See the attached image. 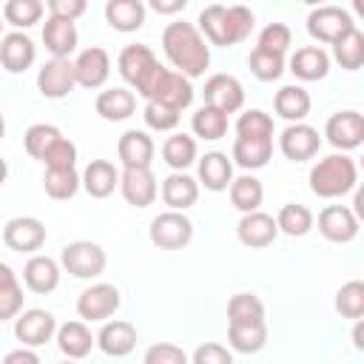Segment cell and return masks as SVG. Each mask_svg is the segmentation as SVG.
Masks as SVG:
<instances>
[{
  "label": "cell",
  "mask_w": 364,
  "mask_h": 364,
  "mask_svg": "<svg viewBox=\"0 0 364 364\" xmlns=\"http://www.w3.org/2000/svg\"><path fill=\"white\" fill-rule=\"evenodd\" d=\"M43 11H46V6L40 0H6L3 20L9 26H14L17 31H26L43 20Z\"/></svg>",
  "instance_id": "40"
},
{
  "label": "cell",
  "mask_w": 364,
  "mask_h": 364,
  "mask_svg": "<svg viewBox=\"0 0 364 364\" xmlns=\"http://www.w3.org/2000/svg\"><path fill=\"white\" fill-rule=\"evenodd\" d=\"M54 338H57L60 353H63L68 361L85 358V355L94 350V344H97V338L91 336V330H88L85 321H65V324H60L57 333H54Z\"/></svg>",
  "instance_id": "30"
},
{
  "label": "cell",
  "mask_w": 364,
  "mask_h": 364,
  "mask_svg": "<svg viewBox=\"0 0 364 364\" xmlns=\"http://www.w3.org/2000/svg\"><path fill=\"white\" fill-rule=\"evenodd\" d=\"M63 364H74V361H63Z\"/></svg>",
  "instance_id": "61"
},
{
  "label": "cell",
  "mask_w": 364,
  "mask_h": 364,
  "mask_svg": "<svg viewBox=\"0 0 364 364\" xmlns=\"http://www.w3.org/2000/svg\"><path fill=\"white\" fill-rule=\"evenodd\" d=\"M0 34H3V20H0Z\"/></svg>",
  "instance_id": "60"
},
{
  "label": "cell",
  "mask_w": 364,
  "mask_h": 364,
  "mask_svg": "<svg viewBox=\"0 0 364 364\" xmlns=\"http://www.w3.org/2000/svg\"><path fill=\"white\" fill-rule=\"evenodd\" d=\"M253 11L247 6H222V3H210L199 11V20L193 23L199 28V34L205 37L208 46H236L242 40L250 37L253 31Z\"/></svg>",
  "instance_id": "2"
},
{
  "label": "cell",
  "mask_w": 364,
  "mask_h": 364,
  "mask_svg": "<svg viewBox=\"0 0 364 364\" xmlns=\"http://www.w3.org/2000/svg\"><path fill=\"white\" fill-rule=\"evenodd\" d=\"M142 117H145V125H148L151 131L168 134V131H173V128L179 125V117H182V114L173 111V108H165V105H159V102H145Z\"/></svg>",
  "instance_id": "49"
},
{
  "label": "cell",
  "mask_w": 364,
  "mask_h": 364,
  "mask_svg": "<svg viewBox=\"0 0 364 364\" xmlns=\"http://www.w3.org/2000/svg\"><path fill=\"white\" fill-rule=\"evenodd\" d=\"M117 68H119V77L131 85V91H136L139 97H145L148 88H151V82H154V77L159 74L162 65H159L156 54L151 51V46H145V43H131V46H125V48L119 51Z\"/></svg>",
  "instance_id": "4"
},
{
  "label": "cell",
  "mask_w": 364,
  "mask_h": 364,
  "mask_svg": "<svg viewBox=\"0 0 364 364\" xmlns=\"http://www.w3.org/2000/svg\"><path fill=\"white\" fill-rule=\"evenodd\" d=\"M236 136L239 139H273V117L262 108H247L236 119Z\"/></svg>",
  "instance_id": "42"
},
{
  "label": "cell",
  "mask_w": 364,
  "mask_h": 364,
  "mask_svg": "<svg viewBox=\"0 0 364 364\" xmlns=\"http://www.w3.org/2000/svg\"><path fill=\"white\" fill-rule=\"evenodd\" d=\"M264 301L256 293H236L228 301V324H262Z\"/></svg>",
  "instance_id": "38"
},
{
  "label": "cell",
  "mask_w": 364,
  "mask_h": 364,
  "mask_svg": "<svg viewBox=\"0 0 364 364\" xmlns=\"http://www.w3.org/2000/svg\"><path fill=\"white\" fill-rule=\"evenodd\" d=\"M236 236L245 247H253V250H262L267 245L276 242L279 236V228H276V219L264 210H253V213H242V219L236 222Z\"/></svg>",
  "instance_id": "20"
},
{
  "label": "cell",
  "mask_w": 364,
  "mask_h": 364,
  "mask_svg": "<svg viewBox=\"0 0 364 364\" xmlns=\"http://www.w3.org/2000/svg\"><path fill=\"white\" fill-rule=\"evenodd\" d=\"M228 193H230V205H233L239 213H253V210H259L262 202H264V185H262V179L253 176V173L233 176Z\"/></svg>",
  "instance_id": "33"
},
{
  "label": "cell",
  "mask_w": 364,
  "mask_h": 364,
  "mask_svg": "<svg viewBox=\"0 0 364 364\" xmlns=\"http://www.w3.org/2000/svg\"><path fill=\"white\" fill-rule=\"evenodd\" d=\"M290 74L301 82H316V80H324L330 74V54L321 48V46H301L293 51L290 63H287Z\"/></svg>",
  "instance_id": "24"
},
{
  "label": "cell",
  "mask_w": 364,
  "mask_h": 364,
  "mask_svg": "<svg viewBox=\"0 0 364 364\" xmlns=\"http://www.w3.org/2000/svg\"><path fill=\"white\" fill-rule=\"evenodd\" d=\"M6 179H9V162L0 156V185H6Z\"/></svg>",
  "instance_id": "58"
},
{
  "label": "cell",
  "mask_w": 364,
  "mask_h": 364,
  "mask_svg": "<svg viewBox=\"0 0 364 364\" xmlns=\"http://www.w3.org/2000/svg\"><path fill=\"white\" fill-rule=\"evenodd\" d=\"M54 333H57V318L43 307L23 310L14 318V338L28 350L31 347H43L46 341L54 338Z\"/></svg>",
  "instance_id": "11"
},
{
  "label": "cell",
  "mask_w": 364,
  "mask_h": 364,
  "mask_svg": "<svg viewBox=\"0 0 364 364\" xmlns=\"http://www.w3.org/2000/svg\"><path fill=\"white\" fill-rule=\"evenodd\" d=\"M3 242L14 253H37L46 245V225L37 216H14L3 228Z\"/></svg>",
  "instance_id": "13"
},
{
  "label": "cell",
  "mask_w": 364,
  "mask_h": 364,
  "mask_svg": "<svg viewBox=\"0 0 364 364\" xmlns=\"http://www.w3.org/2000/svg\"><path fill=\"white\" fill-rule=\"evenodd\" d=\"M196 173H199L196 182L205 185V191L219 193V191H228L233 182V162L222 151H208L205 156L196 159Z\"/></svg>",
  "instance_id": "23"
},
{
  "label": "cell",
  "mask_w": 364,
  "mask_h": 364,
  "mask_svg": "<svg viewBox=\"0 0 364 364\" xmlns=\"http://www.w3.org/2000/svg\"><path fill=\"white\" fill-rule=\"evenodd\" d=\"M324 136L333 148H338L341 154L355 151L364 142V117L358 111H336L327 122H324Z\"/></svg>",
  "instance_id": "12"
},
{
  "label": "cell",
  "mask_w": 364,
  "mask_h": 364,
  "mask_svg": "<svg viewBox=\"0 0 364 364\" xmlns=\"http://www.w3.org/2000/svg\"><path fill=\"white\" fill-rule=\"evenodd\" d=\"M94 338H97V347H100L105 355H111V358H125V355H131L134 347H136V327H134L131 321L114 318V321H105Z\"/></svg>",
  "instance_id": "21"
},
{
  "label": "cell",
  "mask_w": 364,
  "mask_h": 364,
  "mask_svg": "<svg viewBox=\"0 0 364 364\" xmlns=\"http://www.w3.org/2000/svg\"><path fill=\"white\" fill-rule=\"evenodd\" d=\"M193 85H191V80L188 77H182V74H176V71H171V68H159V74L154 77V82H151V88H148V94H145V102H159V105H165V108H173V111H185V108H191V102H193Z\"/></svg>",
  "instance_id": "7"
},
{
  "label": "cell",
  "mask_w": 364,
  "mask_h": 364,
  "mask_svg": "<svg viewBox=\"0 0 364 364\" xmlns=\"http://www.w3.org/2000/svg\"><path fill=\"white\" fill-rule=\"evenodd\" d=\"M353 344H355V350H361V347H364V341H361V318L355 321V330H353Z\"/></svg>",
  "instance_id": "57"
},
{
  "label": "cell",
  "mask_w": 364,
  "mask_h": 364,
  "mask_svg": "<svg viewBox=\"0 0 364 364\" xmlns=\"http://www.w3.org/2000/svg\"><path fill=\"white\" fill-rule=\"evenodd\" d=\"M77 77H74V63L71 60H48L37 71V91L46 100H63L74 91Z\"/></svg>",
  "instance_id": "18"
},
{
  "label": "cell",
  "mask_w": 364,
  "mask_h": 364,
  "mask_svg": "<svg viewBox=\"0 0 364 364\" xmlns=\"http://www.w3.org/2000/svg\"><path fill=\"white\" fill-rule=\"evenodd\" d=\"M318 148H321V136L307 122H293L279 134V151L290 162H307L318 154Z\"/></svg>",
  "instance_id": "14"
},
{
  "label": "cell",
  "mask_w": 364,
  "mask_h": 364,
  "mask_svg": "<svg viewBox=\"0 0 364 364\" xmlns=\"http://www.w3.org/2000/svg\"><path fill=\"white\" fill-rule=\"evenodd\" d=\"M3 364H43V361H40V355H37L34 350L17 347V350H9V353H6Z\"/></svg>",
  "instance_id": "54"
},
{
  "label": "cell",
  "mask_w": 364,
  "mask_h": 364,
  "mask_svg": "<svg viewBox=\"0 0 364 364\" xmlns=\"http://www.w3.org/2000/svg\"><path fill=\"white\" fill-rule=\"evenodd\" d=\"M80 188H82V185H80L77 168H68V171H48V168H46V173H43V191H46L51 199H57V202L71 199Z\"/></svg>",
  "instance_id": "45"
},
{
  "label": "cell",
  "mask_w": 364,
  "mask_h": 364,
  "mask_svg": "<svg viewBox=\"0 0 364 364\" xmlns=\"http://www.w3.org/2000/svg\"><path fill=\"white\" fill-rule=\"evenodd\" d=\"M108 264V256L105 250L91 242V239H77V242H68L63 250H60V267L65 273H71L74 279H97L102 276Z\"/></svg>",
  "instance_id": "5"
},
{
  "label": "cell",
  "mask_w": 364,
  "mask_h": 364,
  "mask_svg": "<svg viewBox=\"0 0 364 364\" xmlns=\"http://www.w3.org/2000/svg\"><path fill=\"white\" fill-rule=\"evenodd\" d=\"M310 105H313V100L301 85H282L273 97V111L282 119H287V125L304 122V117L310 114Z\"/></svg>",
  "instance_id": "32"
},
{
  "label": "cell",
  "mask_w": 364,
  "mask_h": 364,
  "mask_svg": "<svg viewBox=\"0 0 364 364\" xmlns=\"http://www.w3.org/2000/svg\"><path fill=\"white\" fill-rule=\"evenodd\" d=\"M6 136V117H3V111H0V139Z\"/></svg>",
  "instance_id": "59"
},
{
  "label": "cell",
  "mask_w": 364,
  "mask_h": 364,
  "mask_svg": "<svg viewBox=\"0 0 364 364\" xmlns=\"http://www.w3.org/2000/svg\"><path fill=\"white\" fill-rule=\"evenodd\" d=\"M60 136H63V131H60L57 125H51V122H34V125H28L26 134H23V148H26V154H28L31 159H43V154H46Z\"/></svg>",
  "instance_id": "44"
},
{
  "label": "cell",
  "mask_w": 364,
  "mask_h": 364,
  "mask_svg": "<svg viewBox=\"0 0 364 364\" xmlns=\"http://www.w3.org/2000/svg\"><path fill=\"white\" fill-rule=\"evenodd\" d=\"M102 14H105V23L114 31L131 34V31H139L145 26L148 6L142 0H108L105 9H102Z\"/></svg>",
  "instance_id": "29"
},
{
  "label": "cell",
  "mask_w": 364,
  "mask_h": 364,
  "mask_svg": "<svg viewBox=\"0 0 364 364\" xmlns=\"http://www.w3.org/2000/svg\"><path fill=\"white\" fill-rule=\"evenodd\" d=\"M228 344L233 353L253 355L267 344V321L262 324H228Z\"/></svg>",
  "instance_id": "37"
},
{
  "label": "cell",
  "mask_w": 364,
  "mask_h": 364,
  "mask_svg": "<svg viewBox=\"0 0 364 364\" xmlns=\"http://www.w3.org/2000/svg\"><path fill=\"white\" fill-rule=\"evenodd\" d=\"M333 60L344 71H358L364 65V34L358 31V26L350 34H344L338 43H333Z\"/></svg>",
  "instance_id": "41"
},
{
  "label": "cell",
  "mask_w": 364,
  "mask_h": 364,
  "mask_svg": "<svg viewBox=\"0 0 364 364\" xmlns=\"http://www.w3.org/2000/svg\"><path fill=\"white\" fill-rule=\"evenodd\" d=\"M162 51L176 74L188 80L202 77L210 65V46L199 34V28L185 20H173L162 28Z\"/></svg>",
  "instance_id": "1"
},
{
  "label": "cell",
  "mask_w": 364,
  "mask_h": 364,
  "mask_svg": "<svg viewBox=\"0 0 364 364\" xmlns=\"http://www.w3.org/2000/svg\"><path fill=\"white\" fill-rule=\"evenodd\" d=\"M353 28H355V23H353L350 11L341 6H316L307 14V34L318 43H327V46L338 43Z\"/></svg>",
  "instance_id": "9"
},
{
  "label": "cell",
  "mask_w": 364,
  "mask_h": 364,
  "mask_svg": "<svg viewBox=\"0 0 364 364\" xmlns=\"http://www.w3.org/2000/svg\"><path fill=\"white\" fill-rule=\"evenodd\" d=\"M80 185L91 199H105L119 188V168L108 159H91L80 173Z\"/></svg>",
  "instance_id": "25"
},
{
  "label": "cell",
  "mask_w": 364,
  "mask_h": 364,
  "mask_svg": "<svg viewBox=\"0 0 364 364\" xmlns=\"http://www.w3.org/2000/svg\"><path fill=\"white\" fill-rule=\"evenodd\" d=\"M307 182L318 199H338V196H347L350 191H355L358 165L347 154H330L310 168Z\"/></svg>",
  "instance_id": "3"
},
{
  "label": "cell",
  "mask_w": 364,
  "mask_h": 364,
  "mask_svg": "<svg viewBox=\"0 0 364 364\" xmlns=\"http://www.w3.org/2000/svg\"><path fill=\"white\" fill-rule=\"evenodd\" d=\"M336 313L344 318H361L364 316V282L361 279H350L336 290V301H333Z\"/></svg>",
  "instance_id": "43"
},
{
  "label": "cell",
  "mask_w": 364,
  "mask_h": 364,
  "mask_svg": "<svg viewBox=\"0 0 364 364\" xmlns=\"http://www.w3.org/2000/svg\"><path fill=\"white\" fill-rule=\"evenodd\" d=\"M43 43H46V48H48V54L54 60H68L77 51V43H80L77 26L68 23V20L48 17L43 23Z\"/></svg>",
  "instance_id": "31"
},
{
  "label": "cell",
  "mask_w": 364,
  "mask_h": 364,
  "mask_svg": "<svg viewBox=\"0 0 364 364\" xmlns=\"http://www.w3.org/2000/svg\"><path fill=\"white\" fill-rule=\"evenodd\" d=\"M358 216L347 205H327L318 213V233L333 245H347L358 236Z\"/></svg>",
  "instance_id": "15"
},
{
  "label": "cell",
  "mask_w": 364,
  "mask_h": 364,
  "mask_svg": "<svg viewBox=\"0 0 364 364\" xmlns=\"http://www.w3.org/2000/svg\"><path fill=\"white\" fill-rule=\"evenodd\" d=\"M313 225H316L313 210H310L307 205H299V202H287V205H282L279 213H276V228H279V233L293 236V239L307 236V233L313 230Z\"/></svg>",
  "instance_id": "36"
},
{
  "label": "cell",
  "mask_w": 364,
  "mask_h": 364,
  "mask_svg": "<svg viewBox=\"0 0 364 364\" xmlns=\"http://www.w3.org/2000/svg\"><path fill=\"white\" fill-rule=\"evenodd\" d=\"M191 131H193V136H199L205 142H216L228 134V117L210 105H202L191 117Z\"/></svg>",
  "instance_id": "39"
},
{
  "label": "cell",
  "mask_w": 364,
  "mask_h": 364,
  "mask_svg": "<svg viewBox=\"0 0 364 364\" xmlns=\"http://www.w3.org/2000/svg\"><path fill=\"white\" fill-rule=\"evenodd\" d=\"M48 171H68V168H77V145L68 139V136H60L40 159Z\"/></svg>",
  "instance_id": "47"
},
{
  "label": "cell",
  "mask_w": 364,
  "mask_h": 364,
  "mask_svg": "<svg viewBox=\"0 0 364 364\" xmlns=\"http://www.w3.org/2000/svg\"><path fill=\"white\" fill-rule=\"evenodd\" d=\"M151 9L156 14H179L188 9V0H151Z\"/></svg>",
  "instance_id": "55"
},
{
  "label": "cell",
  "mask_w": 364,
  "mask_h": 364,
  "mask_svg": "<svg viewBox=\"0 0 364 364\" xmlns=\"http://www.w3.org/2000/svg\"><path fill=\"white\" fill-rule=\"evenodd\" d=\"M191 364H233V353H230L225 344L205 341V344H199V347L193 350Z\"/></svg>",
  "instance_id": "52"
},
{
  "label": "cell",
  "mask_w": 364,
  "mask_h": 364,
  "mask_svg": "<svg viewBox=\"0 0 364 364\" xmlns=\"http://www.w3.org/2000/svg\"><path fill=\"white\" fill-rule=\"evenodd\" d=\"M37 60V46L26 31H11L0 37V65L9 74H23L34 65Z\"/></svg>",
  "instance_id": "19"
},
{
  "label": "cell",
  "mask_w": 364,
  "mask_h": 364,
  "mask_svg": "<svg viewBox=\"0 0 364 364\" xmlns=\"http://www.w3.org/2000/svg\"><path fill=\"white\" fill-rule=\"evenodd\" d=\"M122 304L119 287L111 282H94L77 296V316L82 321H105Z\"/></svg>",
  "instance_id": "8"
},
{
  "label": "cell",
  "mask_w": 364,
  "mask_h": 364,
  "mask_svg": "<svg viewBox=\"0 0 364 364\" xmlns=\"http://www.w3.org/2000/svg\"><path fill=\"white\" fill-rule=\"evenodd\" d=\"M202 97H205V105L222 111L225 117L245 108V88L233 74H210L205 80Z\"/></svg>",
  "instance_id": "10"
},
{
  "label": "cell",
  "mask_w": 364,
  "mask_h": 364,
  "mask_svg": "<svg viewBox=\"0 0 364 364\" xmlns=\"http://www.w3.org/2000/svg\"><path fill=\"white\" fill-rule=\"evenodd\" d=\"M23 284L14 282V284H3L0 287V321H9V318H17L23 313Z\"/></svg>",
  "instance_id": "51"
},
{
  "label": "cell",
  "mask_w": 364,
  "mask_h": 364,
  "mask_svg": "<svg viewBox=\"0 0 364 364\" xmlns=\"http://www.w3.org/2000/svg\"><path fill=\"white\" fill-rule=\"evenodd\" d=\"M94 111H97L105 122H122V119L134 117V111H136V94H134L131 88H122V85L105 88V91L97 94Z\"/></svg>",
  "instance_id": "28"
},
{
  "label": "cell",
  "mask_w": 364,
  "mask_h": 364,
  "mask_svg": "<svg viewBox=\"0 0 364 364\" xmlns=\"http://www.w3.org/2000/svg\"><path fill=\"white\" fill-rule=\"evenodd\" d=\"M46 9H48V17H57V20H68V23H74L77 17H82L85 14V0H48L46 3Z\"/></svg>",
  "instance_id": "53"
},
{
  "label": "cell",
  "mask_w": 364,
  "mask_h": 364,
  "mask_svg": "<svg viewBox=\"0 0 364 364\" xmlns=\"http://www.w3.org/2000/svg\"><path fill=\"white\" fill-rule=\"evenodd\" d=\"M270 156H273V139H239V136L233 139L230 162H236L247 173L264 168L270 162Z\"/></svg>",
  "instance_id": "34"
},
{
  "label": "cell",
  "mask_w": 364,
  "mask_h": 364,
  "mask_svg": "<svg viewBox=\"0 0 364 364\" xmlns=\"http://www.w3.org/2000/svg\"><path fill=\"white\" fill-rule=\"evenodd\" d=\"M23 284L37 296H46V293L57 290V284H60V262L46 256V253L28 256V262L23 267Z\"/></svg>",
  "instance_id": "26"
},
{
  "label": "cell",
  "mask_w": 364,
  "mask_h": 364,
  "mask_svg": "<svg viewBox=\"0 0 364 364\" xmlns=\"http://www.w3.org/2000/svg\"><path fill=\"white\" fill-rule=\"evenodd\" d=\"M154 154H156L154 139L145 131H136V128H128L117 142V156L122 162V171H128V168H151Z\"/></svg>",
  "instance_id": "22"
},
{
  "label": "cell",
  "mask_w": 364,
  "mask_h": 364,
  "mask_svg": "<svg viewBox=\"0 0 364 364\" xmlns=\"http://www.w3.org/2000/svg\"><path fill=\"white\" fill-rule=\"evenodd\" d=\"M148 236L151 245L159 250H182L193 239V222L182 210H162L151 219Z\"/></svg>",
  "instance_id": "6"
},
{
  "label": "cell",
  "mask_w": 364,
  "mask_h": 364,
  "mask_svg": "<svg viewBox=\"0 0 364 364\" xmlns=\"http://www.w3.org/2000/svg\"><path fill=\"white\" fill-rule=\"evenodd\" d=\"M71 63H74L77 85H82V88H91V91L94 88H102L108 82V77H111V57L100 46L82 48L77 54V60H71Z\"/></svg>",
  "instance_id": "17"
},
{
  "label": "cell",
  "mask_w": 364,
  "mask_h": 364,
  "mask_svg": "<svg viewBox=\"0 0 364 364\" xmlns=\"http://www.w3.org/2000/svg\"><path fill=\"white\" fill-rule=\"evenodd\" d=\"M14 282H17V273H14L6 262H0V287H3V284H14Z\"/></svg>",
  "instance_id": "56"
},
{
  "label": "cell",
  "mask_w": 364,
  "mask_h": 364,
  "mask_svg": "<svg viewBox=\"0 0 364 364\" xmlns=\"http://www.w3.org/2000/svg\"><path fill=\"white\" fill-rule=\"evenodd\" d=\"M196 159H199V151H196V139L191 134H171L162 142V162L171 171L185 173Z\"/></svg>",
  "instance_id": "35"
},
{
  "label": "cell",
  "mask_w": 364,
  "mask_h": 364,
  "mask_svg": "<svg viewBox=\"0 0 364 364\" xmlns=\"http://www.w3.org/2000/svg\"><path fill=\"white\" fill-rule=\"evenodd\" d=\"M142 364H191V358L185 355V350L179 344L171 341H156L145 350Z\"/></svg>",
  "instance_id": "50"
},
{
  "label": "cell",
  "mask_w": 364,
  "mask_h": 364,
  "mask_svg": "<svg viewBox=\"0 0 364 364\" xmlns=\"http://www.w3.org/2000/svg\"><path fill=\"white\" fill-rule=\"evenodd\" d=\"M119 193L131 208H148L159 196V182L151 168L119 171Z\"/></svg>",
  "instance_id": "16"
},
{
  "label": "cell",
  "mask_w": 364,
  "mask_h": 364,
  "mask_svg": "<svg viewBox=\"0 0 364 364\" xmlns=\"http://www.w3.org/2000/svg\"><path fill=\"white\" fill-rule=\"evenodd\" d=\"M247 65H250V74L262 82H273L284 74V57L273 54V51H264V48H253L247 54Z\"/></svg>",
  "instance_id": "46"
},
{
  "label": "cell",
  "mask_w": 364,
  "mask_h": 364,
  "mask_svg": "<svg viewBox=\"0 0 364 364\" xmlns=\"http://www.w3.org/2000/svg\"><path fill=\"white\" fill-rule=\"evenodd\" d=\"M159 196H162V202L168 205V210H188V208H193L196 205V199H199V182L193 179V176H188V173H179V171H171L165 179H162V185H159Z\"/></svg>",
  "instance_id": "27"
},
{
  "label": "cell",
  "mask_w": 364,
  "mask_h": 364,
  "mask_svg": "<svg viewBox=\"0 0 364 364\" xmlns=\"http://www.w3.org/2000/svg\"><path fill=\"white\" fill-rule=\"evenodd\" d=\"M293 46V31L284 26V23H267L262 31H259V43L256 48H264V51H273V54H287V48Z\"/></svg>",
  "instance_id": "48"
}]
</instances>
